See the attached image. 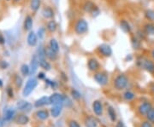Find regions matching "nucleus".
<instances>
[{
	"mask_svg": "<svg viewBox=\"0 0 154 127\" xmlns=\"http://www.w3.org/2000/svg\"><path fill=\"white\" fill-rule=\"evenodd\" d=\"M73 29L76 35H84L88 32L89 24L85 18H78L74 23Z\"/></svg>",
	"mask_w": 154,
	"mask_h": 127,
	"instance_id": "1",
	"label": "nucleus"
},
{
	"mask_svg": "<svg viewBox=\"0 0 154 127\" xmlns=\"http://www.w3.org/2000/svg\"><path fill=\"white\" fill-rule=\"evenodd\" d=\"M82 10L86 13L90 14L93 17L99 16L101 14V11L99 8L95 4V3L93 2L92 0H86L82 4Z\"/></svg>",
	"mask_w": 154,
	"mask_h": 127,
	"instance_id": "2",
	"label": "nucleus"
},
{
	"mask_svg": "<svg viewBox=\"0 0 154 127\" xmlns=\"http://www.w3.org/2000/svg\"><path fill=\"white\" fill-rule=\"evenodd\" d=\"M136 64L140 68L146 70V72H151V73L154 72V61L145 57V56L138 57Z\"/></svg>",
	"mask_w": 154,
	"mask_h": 127,
	"instance_id": "3",
	"label": "nucleus"
},
{
	"mask_svg": "<svg viewBox=\"0 0 154 127\" xmlns=\"http://www.w3.org/2000/svg\"><path fill=\"white\" fill-rule=\"evenodd\" d=\"M128 84V78L124 73L117 74L113 80V86L116 90H122Z\"/></svg>",
	"mask_w": 154,
	"mask_h": 127,
	"instance_id": "4",
	"label": "nucleus"
},
{
	"mask_svg": "<svg viewBox=\"0 0 154 127\" xmlns=\"http://www.w3.org/2000/svg\"><path fill=\"white\" fill-rule=\"evenodd\" d=\"M37 85H38V80H37V78H35L33 77L30 78L28 81H27L26 85H25V87H24L23 90H22L23 96H25V97L28 96L34 90V89L37 87Z\"/></svg>",
	"mask_w": 154,
	"mask_h": 127,
	"instance_id": "5",
	"label": "nucleus"
},
{
	"mask_svg": "<svg viewBox=\"0 0 154 127\" xmlns=\"http://www.w3.org/2000/svg\"><path fill=\"white\" fill-rule=\"evenodd\" d=\"M94 79L96 83L99 84L100 86H105L109 83V77L108 74L103 71H98L94 72Z\"/></svg>",
	"mask_w": 154,
	"mask_h": 127,
	"instance_id": "6",
	"label": "nucleus"
},
{
	"mask_svg": "<svg viewBox=\"0 0 154 127\" xmlns=\"http://www.w3.org/2000/svg\"><path fill=\"white\" fill-rule=\"evenodd\" d=\"M97 52L101 56L105 57V58H108V57H110L112 55V54H113V50H112L111 46L109 44L102 43V44H100L97 47Z\"/></svg>",
	"mask_w": 154,
	"mask_h": 127,
	"instance_id": "7",
	"label": "nucleus"
},
{
	"mask_svg": "<svg viewBox=\"0 0 154 127\" xmlns=\"http://www.w3.org/2000/svg\"><path fill=\"white\" fill-rule=\"evenodd\" d=\"M88 68L90 72H96L100 69V63L99 60L95 57H90L88 60Z\"/></svg>",
	"mask_w": 154,
	"mask_h": 127,
	"instance_id": "8",
	"label": "nucleus"
},
{
	"mask_svg": "<svg viewBox=\"0 0 154 127\" xmlns=\"http://www.w3.org/2000/svg\"><path fill=\"white\" fill-rule=\"evenodd\" d=\"M50 97V102L51 105H58V104H62L63 105V101H64V97L65 95L60 94L55 92L53 94H51L49 96Z\"/></svg>",
	"mask_w": 154,
	"mask_h": 127,
	"instance_id": "9",
	"label": "nucleus"
},
{
	"mask_svg": "<svg viewBox=\"0 0 154 127\" xmlns=\"http://www.w3.org/2000/svg\"><path fill=\"white\" fill-rule=\"evenodd\" d=\"M45 54V57L51 61H55L57 60L58 58V53H57L56 51L52 50L49 45H45L44 47Z\"/></svg>",
	"mask_w": 154,
	"mask_h": 127,
	"instance_id": "10",
	"label": "nucleus"
},
{
	"mask_svg": "<svg viewBox=\"0 0 154 127\" xmlns=\"http://www.w3.org/2000/svg\"><path fill=\"white\" fill-rule=\"evenodd\" d=\"M41 16L45 20H51L55 17V10L51 6H45L41 10Z\"/></svg>",
	"mask_w": 154,
	"mask_h": 127,
	"instance_id": "11",
	"label": "nucleus"
},
{
	"mask_svg": "<svg viewBox=\"0 0 154 127\" xmlns=\"http://www.w3.org/2000/svg\"><path fill=\"white\" fill-rule=\"evenodd\" d=\"M38 35L33 31H30L27 37V43L30 47H34L38 44Z\"/></svg>",
	"mask_w": 154,
	"mask_h": 127,
	"instance_id": "12",
	"label": "nucleus"
},
{
	"mask_svg": "<svg viewBox=\"0 0 154 127\" xmlns=\"http://www.w3.org/2000/svg\"><path fill=\"white\" fill-rule=\"evenodd\" d=\"M30 74L33 75L35 72H37L38 66H39V62H38V57L37 54L33 55L31 58L30 61Z\"/></svg>",
	"mask_w": 154,
	"mask_h": 127,
	"instance_id": "13",
	"label": "nucleus"
},
{
	"mask_svg": "<svg viewBox=\"0 0 154 127\" xmlns=\"http://www.w3.org/2000/svg\"><path fill=\"white\" fill-rule=\"evenodd\" d=\"M119 28L123 33L127 34H130L132 33V26L130 25V23L128 22L125 19H121L119 22Z\"/></svg>",
	"mask_w": 154,
	"mask_h": 127,
	"instance_id": "14",
	"label": "nucleus"
},
{
	"mask_svg": "<svg viewBox=\"0 0 154 127\" xmlns=\"http://www.w3.org/2000/svg\"><path fill=\"white\" fill-rule=\"evenodd\" d=\"M152 104L149 102H145L138 107V113L140 115H146L150 109L152 108Z\"/></svg>",
	"mask_w": 154,
	"mask_h": 127,
	"instance_id": "15",
	"label": "nucleus"
},
{
	"mask_svg": "<svg viewBox=\"0 0 154 127\" xmlns=\"http://www.w3.org/2000/svg\"><path fill=\"white\" fill-rule=\"evenodd\" d=\"M103 104L99 100H95L93 102V110L97 116H101L103 114Z\"/></svg>",
	"mask_w": 154,
	"mask_h": 127,
	"instance_id": "16",
	"label": "nucleus"
},
{
	"mask_svg": "<svg viewBox=\"0 0 154 127\" xmlns=\"http://www.w3.org/2000/svg\"><path fill=\"white\" fill-rule=\"evenodd\" d=\"M33 26V19L30 15H28L25 17L24 22H23V29L26 32H30L32 31V28Z\"/></svg>",
	"mask_w": 154,
	"mask_h": 127,
	"instance_id": "17",
	"label": "nucleus"
},
{
	"mask_svg": "<svg viewBox=\"0 0 154 127\" xmlns=\"http://www.w3.org/2000/svg\"><path fill=\"white\" fill-rule=\"evenodd\" d=\"M50 104H51V102H50V97L49 96H44L40 97L39 99L35 101L34 107L35 108H41L43 106L50 105Z\"/></svg>",
	"mask_w": 154,
	"mask_h": 127,
	"instance_id": "18",
	"label": "nucleus"
},
{
	"mask_svg": "<svg viewBox=\"0 0 154 127\" xmlns=\"http://www.w3.org/2000/svg\"><path fill=\"white\" fill-rule=\"evenodd\" d=\"M57 28H58L57 22H56L54 19H51V20H49L47 22V23H46V28H46V30L50 33H54L57 30Z\"/></svg>",
	"mask_w": 154,
	"mask_h": 127,
	"instance_id": "19",
	"label": "nucleus"
},
{
	"mask_svg": "<svg viewBox=\"0 0 154 127\" xmlns=\"http://www.w3.org/2000/svg\"><path fill=\"white\" fill-rule=\"evenodd\" d=\"M143 31L148 36H153L154 35V24L152 22H146L143 26Z\"/></svg>",
	"mask_w": 154,
	"mask_h": 127,
	"instance_id": "20",
	"label": "nucleus"
},
{
	"mask_svg": "<svg viewBox=\"0 0 154 127\" xmlns=\"http://www.w3.org/2000/svg\"><path fill=\"white\" fill-rule=\"evenodd\" d=\"M17 108L19 110L23 111V112H29L32 108V104L29 103L28 102L21 101L17 103Z\"/></svg>",
	"mask_w": 154,
	"mask_h": 127,
	"instance_id": "21",
	"label": "nucleus"
},
{
	"mask_svg": "<svg viewBox=\"0 0 154 127\" xmlns=\"http://www.w3.org/2000/svg\"><path fill=\"white\" fill-rule=\"evenodd\" d=\"M131 45H132L133 49L134 50H140V48H141V41L142 40H140V39L138 38L137 36H135V35H134L131 37Z\"/></svg>",
	"mask_w": 154,
	"mask_h": 127,
	"instance_id": "22",
	"label": "nucleus"
},
{
	"mask_svg": "<svg viewBox=\"0 0 154 127\" xmlns=\"http://www.w3.org/2000/svg\"><path fill=\"white\" fill-rule=\"evenodd\" d=\"M63 109V105L58 104V105H53V107L51 108V115L53 118H57L60 115Z\"/></svg>",
	"mask_w": 154,
	"mask_h": 127,
	"instance_id": "23",
	"label": "nucleus"
},
{
	"mask_svg": "<svg viewBox=\"0 0 154 127\" xmlns=\"http://www.w3.org/2000/svg\"><path fill=\"white\" fill-rule=\"evenodd\" d=\"M85 126L86 127H97L98 120L93 116H88L85 119Z\"/></svg>",
	"mask_w": 154,
	"mask_h": 127,
	"instance_id": "24",
	"label": "nucleus"
},
{
	"mask_svg": "<svg viewBox=\"0 0 154 127\" xmlns=\"http://www.w3.org/2000/svg\"><path fill=\"white\" fill-rule=\"evenodd\" d=\"M38 62H39V66L43 68L45 71H50L51 69V65L49 61H47V58H38Z\"/></svg>",
	"mask_w": 154,
	"mask_h": 127,
	"instance_id": "25",
	"label": "nucleus"
},
{
	"mask_svg": "<svg viewBox=\"0 0 154 127\" xmlns=\"http://www.w3.org/2000/svg\"><path fill=\"white\" fill-rule=\"evenodd\" d=\"M15 121L18 125L24 126V125H27L28 122H29V118L26 114H19L15 119Z\"/></svg>",
	"mask_w": 154,
	"mask_h": 127,
	"instance_id": "26",
	"label": "nucleus"
},
{
	"mask_svg": "<svg viewBox=\"0 0 154 127\" xmlns=\"http://www.w3.org/2000/svg\"><path fill=\"white\" fill-rule=\"evenodd\" d=\"M40 6H41V0H30L29 7L30 10L34 13H36L39 10Z\"/></svg>",
	"mask_w": 154,
	"mask_h": 127,
	"instance_id": "27",
	"label": "nucleus"
},
{
	"mask_svg": "<svg viewBox=\"0 0 154 127\" xmlns=\"http://www.w3.org/2000/svg\"><path fill=\"white\" fill-rule=\"evenodd\" d=\"M48 45L54 51H56L57 53H58L60 51V45L58 44V41L56 39H54V38H51V39H50Z\"/></svg>",
	"mask_w": 154,
	"mask_h": 127,
	"instance_id": "28",
	"label": "nucleus"
},
{
	"mask_svg": "<svg viewBox=\"0 0 154 127\" xmlns=\"http://www.w3.org/2000/svg\"><path fill=\"white\" fill-rule=\"evenodd\" d=\"M35 116L40 120H45L49 118V112L46 110H38L35 113Z\"/></svg>",
	"mask_w": 154,
	"mask_h": 127,
	"instance_id": "29",
	"label": "nucleus"
},
{
	"mask_svg": "<svg viewBox=\"0 0 154 127\" xmlns=\"http://www.w3.org/2000/svg\"><path fill=\"white\" fill-rule=\"evenodd\" d=\"M144 16L145 18L150 22H154V10L151 9H147L144 12Z\"/></svg>",
	"mask_w": 154,
	"mask_h": 127,
	"instance_id": "30",
	"label": "nucleus"
},
{
	"mask_svg": "<svg viewBox=\"0 0 154 127\" xmlns=\"http://www.w3.org/2000/svg\"><path fill=\"white\" fill-rule=\"evenodd\" d=\"M107 114H108V116L110 118V120L112 122H115L116 120V114L115 109L113 108V107L109 106L108 108H107Z\"/></svg>",
	"mask_w": 154,
	"mask_h": 127,
	"instance_id": "31",
	"label": "nucleus"
},
{
	"mask_svg": "<svg viewBox=\"0 0 154 127\" xmlns=\"http://www.w3.org/2000/svg\"><path fill=\"white\" fill-rule=\"evenodd\" d=\"M122 97H123V99L125 100V101L129 102V101H132V100L134 99L135 94L134 92H132V91H130V90H127V91H125L122 94Z\"/></svg>",
	"mask_w": 154,
	"mask_h": 127,
	"instance_id": "32",
	"label": "nucleus"
},
{
	"mask_svg": "<svg viewBox=\"0 0 154 127\" xmlns=\"http://www.w3.org/2000/svg\"><path fill=\"white\" fill-rule=\"evenodd\" d=\"M21 72L23 76H28L30 74V66L28 64H22L21 66Z\"/></svg>",
	"mask_w": 154,
	"mask_h": 127,
	"instance_id": "33",
	"label": "nucleus"
},
{
	"mask_svg": "<svg viewBox=\"0 0 154 127\" xmlns=\"http://www.w3.org/2000/svg\"><path fill=\"white\" fill-rule=\"evenodd\" d=\"M15 115V111L11 108H9L5 111V120H11Z\"/></svg>",
	"mask_w": 154,
	"mask_h": 127,
	"instance_id": "34",
	"label": "nucleus"
},
{
	"mask_svg": "<svg viewBox=\"0 0 154 127\" xmlns=\"http://www.w3.org/2000/svg\"><path fill=\"white\" fill-rule=\"evenodd\" d=\"M14 83H15V84H16V86H17V88H20L22 85V83H23V80H22V77L16 74L15 78H14Z\"/></svg>",
	"mask_w": 154,
	"mask_h": 127,
	"instance_id": "35",
	"label": "nucleus"
},
{
	"mask_svg": "<svg viewBox=\"0 0 154 127\" xmlns=\"http://www.w3.org/2000/svg\"><path fill=\"white\" fill-rule=\"evenodd\" d=\"M70 95H71L72 97L75 100H80L81 99V97H82L81 93H80L77 90H75V89H72L71 91H70Z\"/></svg>",
	"mask_w": 154,
	"mask_h": 127,
	"instance_id": "36",
	"label": "nucleus"
},
{
	"mask_svg": "<svg viewBox=\"0 0 154 127\" xmlns=\"http://www.w3.org/2000/svg\"><path fill=\"white\" fill-rule=\"evenodd\" d=\"M45 30H46V28H43V27L38 28V32H37V35H38V39H42L44 38L45 34Z\"/></svg>",
	"mask_w": 154,
	"mask_h": 127,
	"instance_id": "37",
	"label": "nucleus"
},
{
	"mask_svg": "<svg viewBox=\"0 0 154 127\" xmlns=\"http://www.w3.org/2000/svg\"><path fill=\"white\" fill-rule=\"evenodd\" d=\"M146 118H147V120H148L150 122H153L154 123V108H152L150 111H149L148 113H147V114H146Z\"/></svg>",
	"mask_w": 154,
	"mask_h": 127,
	"instance_id": "38",
	"label": "nucleus"
},
{
	"mask_svg": "<svg viewBox=\"0 0 154 127\" xmlns=\"http://www.w3.org/2000/svg\"><path fill=\"white\" fill-rule=\"evenodd\" d=\"M135 36H137L139 39H140V40H143L146 38V34L145 33L143 30H139L136 32V34H135Z\"/></svg>",
	"mask_w": 154,
	"mask_h": 127,
	"instance_id": "39",
	"label": "nucleus"
},
{
	"mask_svg": "<svg viewBox=\"0 0 154 127\" xmlns=\"http://www.w3.org/2000/svg\"><path fill=\"white\" fill-rule=\"evenodd\" d=\"M63 105L66 106V107H71L72 106V101L69 99V96H65V97H64Z\"/></svg>",
	"mask_w": 154,
	"mask_h": 127,
	"instance_id": "40",
	"label": "nucleus"
},
{
	"mask_svg": "<svg viewBox=\"0 0 154 127\" xmlns=\"http://www.w3.org/2000/svg\"><path fill=\"white\" fill-rule=\"evenodd\" d=\"M6 92H7V95L9 96V97L11 98H13L14 97V91H13V89L11 88V86H8L7 89H6Z\"/></svg>",
	"mask_w": 154,
	"mask_h": 127,
	"instance_id": "41",
	"label": "nucleus"
},
{
	"mask_svg": "<svg viewBox=\"0 0 154 127\" xmlns=\"http://www.w3.org/2000/svg\"><path fill=\"white\" fill-rule=\"evenodd\" d=\"M9 66V63L6 61L4 60H0V68L1 69H7Z\"/></svg>",
	"mask_w": 154,
	"mask_h": 127,
	"instance_id": "42",
	"label": "nucleus"
},
{
	"mask_svg": "<svg viewBox=\"0 0 154 127\" xmlns=\"http://www.w3.org/2000/svg\"><path fill=\"white\" fill-rule=\"evenodd\" d=\"M69 127H81L80 126V125H79V123L75 120H69Z\"/></svg>",
	"mask_w": 154,
	"mask_h": 127,
	"instance_id": "43",
	"label": "nucleus"
},
{
	"mask_svg": "<svg viewBox=\"0 0 154 127\" xmlns=\"http://www.w3.org/2000/svg\"><path fill=\"white\" fill-rule=\"evenodd\" d=\"M140 127H152V124L148 120V121H144L141 124V126Z\"/></svg>",
	"mask_w": 154,
	"mask_h": 127,
	"instance_id": "44",
	"label": "nucleus"
},
{
	"mask_svg": "<svg viewBox=\"0 0 154 127\" xmlns=\"http://www.w3.org/2000/svg\"><path fill=\"white\" fill-rule=\"evenodd\" d=\"M37 78H38V79H45V73L43 72H38Z\"/></svg>",
	"mask_w": 154,
	"mask_h": 127,
	"instance_id": "45",
	"label": "nucleus"
},
{
	"mask_svg": "<svg viewBox=\"0 0 154 127\" xmlns=\"http://www.w3.org/2000/svg\"><path fill=\"white\" fill-rule=\"evenodd\" d=\"M5 44V37L3 36V34H1L0 33V44Z\"/></svg>",
	"mask_w": 154,
	"mask_h": 127,
	"instance_id": "46",
	"label": "nucleus"
},
{
	"mask_svg": "<svg viewBox=\"0 0 154 127\" xmlns=\"http://www.w3.org/2000/svg\"><path fill=\"white\" fill-rule=\"evenodd\" d=\"M5 126V120L0 117V127H4Z\"/></svg>",
	"mask_w": 154,
	"mask_h": 127,
	"instance_id": "47",
	"label": "nucleus"
},
{
	"mask_svg": "<svg viewBox=\"0 0 154 127\" xmlns=\"http://www.w3.org/2000/svg\"><path fill=\"white\" fill-rule=\"evenodd\" d=\"M116 127H123V123L122 121H119L116 125Z\"/></svg>",
	"mask_w": 154,
	"mask_h": 127,
	"instance_id": "48",
	"label": "nucleus"
},
{
	"mask_svg": "<svg viewBox=\"0 0 154 127\" xmlns=\"http://www.w3.org/2000/svg\"><path fill=\"white\" fill-rule=\"evenodd\" d=\"M151 55H152V59L154 60V48L152 49V52H151Z\"/></svg>",
	"mask_w": 154,
	"mask_h": 127,
	"instance_id": "49",
	"label": "nucleus"
},
{
	"mask_svg": "<svg viewBox=\"0 0 154 127\" xmlns=\"http://www.w3.org/2000/svg\"><path fill=\"white\" fill-rule=\"evenodd\" d=\"M3 85H4L3 80H2V79H0V88H2V87H3Z\"/></svg>",
	"mask_w": 154,
	"mask_h": 127,
	"instance_id": "50",
	"label": "nucleus"
},
{
	"mask_svg": "<svg viewBox=\"0 0 154 127\" xmlns=\"http://www.w3.org/2000/svg\"><path fill=\"white\" fill-rule=\"evenodd\" d=\"M151 90H152V91L154 93V84L152 85V86H151Z\"/></svg>",
	"mask_w": 154,
	"mask_h": 127,
	"instance_id": "51",
	"label": "nucleus"
},
{
	"mask_svg": "<svg viewBox=\"0 0 154 127\" xmlns=\"http://www.w3.org/2000/svg\"><path fill=\"white\" fill-rule=\"evenodd\" d=\"M14 2H16V3H18V2H20V1H22V0H13Z\"/></svg>",
	"mask_w": 154,
	"mask_h": 127,
	"instance_id": "52",
	"label": "nucleus"
},
{
	"mask_svg": "<svg viewBox=\"0 0 154 127\" xmlns=\"http://www.w3.org/2000/svg\"><path fill=\"white\" fill-rule=\"evenodd\" d=\"M6 1H11V0H6Z\"/></svg>",
	"mask_w": 154,
	"mask_h": 127,
	"instance_id": "53",
	"label": "nucleus"
}]
</instances>
